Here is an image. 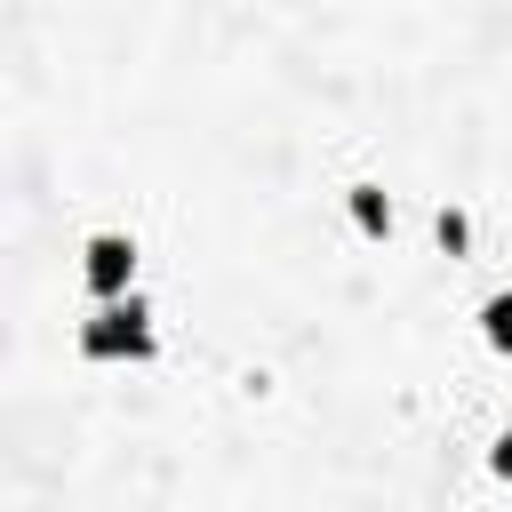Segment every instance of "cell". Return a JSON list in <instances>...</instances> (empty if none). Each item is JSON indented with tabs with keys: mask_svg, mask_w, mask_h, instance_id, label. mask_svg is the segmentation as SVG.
<instances>
[{
	"mask_svg": "<svg viewBox=\"0 0 512 512\" xmlns=\"http://www.w3.org/2000/svg\"><path fill=\"white\" fill-rule=\"evenodd\" d=\"M88 256H96V264H88V288H96V296H120V288H128V264H136V248H128V240H96Z\"/></svg>",
	"mask_w": 512,
	"mask_h": 512,
	"instance_id": "7a4b0ae2",
	"label": "cell"
},
{
	"mask_svg": "<svg viewBox=\"0 0 512 512\" xmlns=\"http://www.w3.org/2000/svg\"><path fill=\"white\" fill-rule=\"evenodd\" d=\"M496 472H504V480H512V432H504V440H496Z\"/></svg>",
	"mask_w": 512,
	"mask_h": 512,
	"instance_id": "277c9868",
	"label": "cell"
},
{
	"mask_svg": "<svg viewBox=\"0 0 512 512\" xmlns=\"http://www.w3.org/2000/svg\"><path fill=\"white\" fill-rule=\"evenodd\" d=\"M88 352H96V360H120V352H128V360H144V352H152L144 312H136V304H104V320L88 328Z\"/></svg>",
	"mask_w": 512,
	"mask_h": 512,
	"instance_id": "6da1fadb",
	"label": "cell"
},
{
	"mask_svg": "<svg viewBox=\"0 0 512 512\" xmlns=\"http://www.w3.org/2000/svg\"><path fill=\"white\" fill-rule=\"evenodd\" d=\"M488 336H496V344H504V352H512V288H504V296H496V304H488Z\"/></svg>",
	"mask_w": 512,
	"mask_h": 512,
	"instance_id": "3957f363",
	"label": "cell"
}]
</instances>
